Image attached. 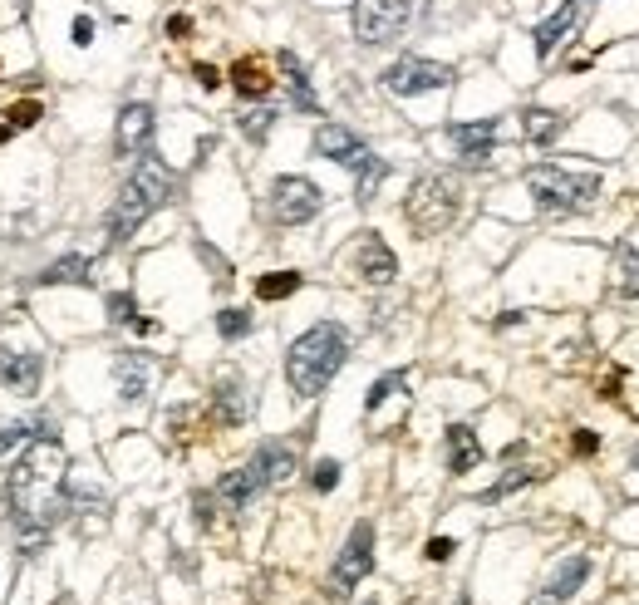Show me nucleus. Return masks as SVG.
<instances>
[{
	"mask_svg": "<svg viewBox=\"0 0 639 605\" xmlns=\"http://www.w3.org/2000/svg\"><path fill=\"white\" fill-rule=\"evenodd\" d=\"M64 478H69V458H64L55 433H40V438H30L20 448V458H15V468L5 478V507H10L15 551H25V556L45 551L55 522L69 512Z\"/></svg>",
	"mask_w": 639,
	"mask_h": 605,
	"instance_id": "obj_1",
	"label": "nucleus"
},
{
	"mask_svg": "<svg viewBox=\"0 0 639 605\" xmlns=\"http://www.w3.org/2000/svg\"><path fill=\"white\" fill-rule=\"evenodd\" d=\"M349 335L335 320H315L305 335H295L286 350V384L295 399H320L330 389V379L345 369Z\"/></svg>",
	"mask_w": 639,
	"mask_h": 605,
	"instance_id": "obj_2",
	"label": "nucleus"
},
{
	"mask_svg": "<svg viewBox=\"0 0 639 605\" xmlns=\"http://www.w3.org/2000/svg\"><path fill=\"white\" fill-rule=\"evenodd\" d=\"M177 192V173L158 158V153H138V163H133V173L128 182L118 187L114 207H109V242H128L158 207H168Z\"/></svg>",
	"mask_w": 639,
	"mask_h": 605,
	"instance_id": "obj_3",
	"label": "nucleus"
},
{
	"mask_svg": "<svg viewBox=\"0 0 639 605\" xmlns=\"http://www.w3.org/2000/svg\"><path fill=\"white\" fill-rule=\"evenodd\" d=\"M315 158L349 168V173H354V197H359V202H374L379 182L389 178V163H384L354 128H345V123H320V128H315Z\"/></svg>",
	"mask_w": 639,
	"mask_h": 605,
	"instance_id": "obj_4",
	"label": "nucleus"
},
{
	"mask_svg": "<svg viewBox=\"0 0 639 605\" xmlns=\"http://www.w3.org/2000/svg\"><path fill=\"white\" fill-rule=\"evenodd\" d=\"M458 212H463V187H458V178H448V173H423V178L408 187L404 217L418 237L448 232V227L458 222Z\"/></svg>",
	"mask_w": 639,
	"mask_h": 605,
	"instance_id": "obj_5",
	"label": "nucleus"
},
{
	"mask_svg": "<svg viewBox=\"0 0 639 605\" xmlns=\"http://www.w3.org/2000/svg\"><path fill=\"white\" fill-rule=\"evenodd\" d=\"M526 187H531V197H536L541 212H581V207H590L600 197V178L595 173L581 178V173H566L556 163L526 168Z\"/></svg>",
	"mask_w": 639,
	"mask_h": 605,
	"instance_id": "obj_6",
	"label": "nucleus"
},
{
	"mask_svg": "<svg viewBox=\"0 0 639 605\" xmlns=\"http://www.w3.org/2000/svg\"><path fill=\"white\" fill-rule=\"evenodd\" d=\"M413 15H418V0H354L349 25L359 45H394L404 40Z\"/></svg>",
	"mask_w": 639,
	"mask_h": 605,
	"instance_id": "obj_7",
	"label": "nucleus"
},
{
	"mask_svg": "<svg viewBox=\"0 0 639 605\" xmlns=\"http://www.w3.org/2000/svg\"><path fill=\"white\" fill-rule=\"evenodd\" d=\"M266 207H271V222L276 227H305V222H315L325 212V192L310 178H300V173H281V178L271 182Z\"/></svg>",
	"mask_w": 639,
	"mask_h": 605,
	"instance_id": "obj_8",
	"label": "nucleus"
},
{
	"mask_svg": "<svg viewBox=\"0 0 639 605\" xmlns=\"http://www.w3.org/2000/svg\"><path fill=\"white\" fill-rule=\"evenodd\" d=\"M369 571H374V527L369 522H354L349 542L335 556V571H330V601H345Z\"/></svg>",
	"mask_w": 639,
	"mask_h": 605,
	"instance_id": "obj_9",
	"label": "nucleus"
},
{
	"mask_svg": "<svg viewBox=\"0 0 639 605\" xmlns=\"http://www.w3.org/2000/svg\"><path fill=\"white\" fill-rule=\"evenodd\" d=\"M458 74L438 60H423V55H404L384 69V89L399 94V99H418V94H433V89H448Z\"/></svg>",
	"mask_w": 639,
	"mask_h": 605,
	"instance_id": "obj_10",
	"label": "nucleus"
},
{
	"mask_svg": "<svg viewBox=\"0 0 639 605\" xmlns=\"http://www.w3.org/2000/svg\"><path fill=\"white\" fill-rule=\"evenodd\" d=\"M354 271L369 286H389L399 276V256L389 251V242L379 232H359V242H354Z\"/></svg>",
	"mask_w": 639,
	"mask_h": 605,
	"instance_id": "obj_11",
	"label": "nucleus"
},
{
	"mask_svg": "<svg viewBox=\"0 0 639 605\" xmlns=\"http://www.w3.org/2000/svg\"><path fill=\"white\" fill-rule=\"evenodd\" d=\"M212 414H217V424H227V428H241L251 419V394H246V384H241L236 369H222L212 379Z\"/></svg>",
	"mask_w": 639,
	"mask_h": 605,
	"instance_id": "obj_12",
	"label": "nucleus"
},
{
	"mask_svg": "<svg viewBox=\"0 0 639 605\" xmlns=\"http://www.w3.org/2000/svg\"><path fill=\"white\" fill-rule=\"evenodd\" d=\"M153 109L148 104H123V114H118V128H114V148L118 158H138V153H148V143H153Z\"/></svg>",
	"mask_w": 639,
	"mask_h": 605,
	"instance_id": "obj_13",
	"label": "nucleus"
},
{
	"mask_svg": "<svg viewBox=\"0 0 639 605\" xmlns=\"http://www.w3.org/2000/svg\"><path fill=\"white\" fill-rule=\"evenodd\" d=\"M40 379H45V360H40L35 350H5V345H0V389L30 399V394L40 389Z\"/></svg>",
	"mask_w": 639,
	"mask_h": 605,
	"instance_id": "obj_14",
	"label": "nucleus"
},
{
	"mask_svg": "<svg viewBox=\"0 0 639 605\" xmlns=\"http://www.w3.org/2000/svg\"><path fill=\"white\" fill-rule=\"evenodd\" d=\"M581 20H585V5H581V0H566L561 10H551V15H546V20H541V25L531 30L536 60H551V55L561 50V40H566V35H571V30L581 25Z\"/></svg>",
	"mask_w": 639,
	"mask_h": 605,
	"instance_id": "obj_15",
	"label": "nucleus"
},
{
	"mask_svg": "<svg viewBox=\"0 0 639 605\" xmlns=\"http://www.w3.org/2000/svg\"><path fill=\"white\" fill-rule=\"evenodd\" d=\"M448 143L458 148L463 163H487L497 148V119H472V123H448Z\"/></svg>",
	"mask_w": 639,
	"mask_h": 605,
	"instance_id": "obj_16",
	"label": "nucleus"
},
{
	"mask_svg": "<svg viewBox=\"0 0 639 605\" xmlns=\"http://www.w3.org/2000/svg\"><path fill=\"white\" fill-rule=\"evenodd\" d=\"M114 379H118V399H123V404H138V399H148L153 360L138 355V350H118L114 355Z\"/></svg>",
	"mask_w": 639,
	"mask_h": 605,
	"instance_id": "obj_17",
	"label": "nucleus"
},
{
	"mask_svg": "<svg viewBox=\"0 0 639 605\" xmlns=\"http://www.w3.org/2000/svg\"><path fill=\"white\" fill-rule=\"evenodd\" d=\"M585 581H590V556H566L556 571H551V581H546V596H536L531 605H566L576 591H581Z\"/></svg>",
	"mask_w": 639,
	"mask_h": 605,
	"instance_id": "obj_18",
	"label": "nucleus"
},
{
	"mask_svg": "<svg viewBox=\"0 0 639 605\" xmlns=\"http://www.w3.org/2000/svg\"><path fill=\"white\" fill-rule=\"evenodd\" d=\"M261 492H266V483H261L256 463H246V468H232V473L217 483V502H222L227 512H246V507H251Z\"/></svg>",
	"mask_w": 639,
	"mask_h": 605,
	"instance_id": "obj_19",
	"label": "nucleus"
},
{
	"mask_svg": "<svg viewBox=\"0 0 639 605\" xmlns=\"http://www.w3.org/2000/svg\"><path fill=\"white\" fill-rule=\"evenodd\" d=\"M256 463V473H261V483L266 487H281V483H291L295 478V468H300V458H295V448L291 443H261V453L251 458Z\"/></svg>",
	"mask_w": 639,
	"mask_h": 605,
	"instance_id": "obj_20",
	"label": "nucleus"
},
{
	"mask_svg": "<svg viewBox=\"0 0 639 605\" xmlns=\"http://www.w3.org/2000/svg\"><path fill=\"white\" fill-rule=\"evenodd\" d=\"M35 281H40V286H94V261L79 256V251H69V256L50 261Z\"/></svg>",
	"mask_w": 639,
	"mask_h": 605,
	"instance_id": "obj_21",
	"label": "nucleus"
},
{
	"mask_svg": "<svg viewBox=\"0 0 639 605\" xmlns=\"http://www.w3.org/2000/svg\"><path fill=\"white\" fill-rule=\"evenodd\" d=\"M482 463V443H477V433H472V424H453L448 428V473H472Z\"/></svg>",
	"mask_w": 639,
	"mask_h": 605,
	"instance_id": "obj_22",
	"label": "nucleus"
},
{
	"mask_svg": "<svg viewBox=\"0 0 639 605\" xmlns=\"http://www.w3.org/2000/svg\"><path fill=\"white\" fill-rule=\"evenodd\" d=\"M281 64V74H286V84H291V104L295 109H305V114H320V99H315V89H310V74H305V64L295 60L291 50H281L276 55Z\"/></svg>",
	"mask_w": 639,
	"mask_h": 605,
	"instance_id": "obj_23",
	"label": "nucleus"
},
{
	"mask_svg": "<svg viewBox=\"0 0 639 605\" xmlns=\"http://www.w3.org/2000/svg\"><path fill=\"white\" fill-rule=\"evenodd\" d=\"M522 133H526V143H536V148H551L561 133H566V119L556 114V109H526L522 114Z\"/></svg>",
	"mask_w": 639,
	"mask_h": 605,
	"instance_id": "obj_24",
	"label": "nucleus"
},
{
	"mask_svg": "<svg viewBox=\"0 0 639 605\" xmlns=\"http://www.w3.org/2000/svg\"><path fill=\"white\" fill-rule=\"evenodd\" d=\"M232 84H236V94H241V99H266L276 79L266 74V64H261V60H236L232 64Z\"/></svg>",
	"mask_w": 639,
	"mask_h": 605,
	"instance_id": "obj_25",
	"label": "nucleus"
},
{
	"mask_svg": "<svg viewBox=\"0 0 639 605\" xmlns=\"http://www.w3.org/2000/svg\"><path fill=\"white\" fill-rule=\"evenodd\" d=\"M615 291L625 296V301H635L639 296V246H615Z\"/></svg>",
	"mask_w": 639,
	"mask_h": 605,
	"instance_id": "obj_26",
	"label": "nucleus"
},
{
	"mask_svg": "<svg viewBox=\"0 0 639 605\" xmlns=\"http://www.w3.org/2000/svg\"><path fill=\"white\" fill-rule=\"evenodd\" d=\"M236 128H241V133H246L251 143H266V138H271V128H276V109L256 99V104H251V109H246V114L236 119Z\"/></svg>",
	"mask_w": 639,
	"mask_h": 605,
	"instance_id": "obj_27",
	"label": "nucleus"
},
{
	"mask_svg": "<svg viewBox=\"0 0 639 605\" xmlns=\"http://www.w3.org/2000/svg\"><path fill=\"white\" fill-rule=\"evenodd\" d=\"M300 281H305L300 271H271V276L256 281V296H261V301H286V296L300 291Z\"/></svg>",
	"mask_w": 639,
	"mask_h": 605,
	"instance_id": "obj_28",
	"label": "nucleus"
},
{
	"mask_svg": "<svg viewBox=\"0 0 639 605\" xmlns=\"http://www.w3.org/2000/svg\"><path fill=\"white\" fill-rule=\"evenodd\" d=\"M536 478H541V468H512V473H507V478H497V483L487 487V492H482V497H477V502H502V497H512V492H517V487L536 483Z\"/></svg>",
	"mask_w": 639,
	"mask_h": 605,
	"instance_id": "obj_29",
	"label": "nucleus"
},
{
	"mask_svg": "<svg viewBox=\"0 0 639 605\" xmlns=\"http://www.w3.org/2000/svg\"><path fill=\"white\" fill-rule=\"evenodd\" d=\"M404 384H408L404 369H389L384 379H374V384H369V394H364V414H374V409H379V404H384L394 389H404Z\"/></svg>",
	"mask_w": 639,
	"mask_h": 605,
	"instance_id": "obj_30",
	"label": "nucleus"
},
{
	"mask_svg": "<svg viewBox=\"0 0 639 605\" xmlns=\"http://www.w3.org/2000/svg\"><path fill=\"white\" fill-rule=\"evenodd\" d=\"M217 330H222V340H246V335H251V310L227 305V310L217 315Z\"/></svg>",
	"mask_w": 639,
	"mask_h": 605,
	"instance_id": "obj_31",
	"label": "nucleus"
},
{
	"mask_svg": "<svg viewBox=\"0 0 639 605\" xmlns=\"http://www.w3.org/2000/svg\"><path fill=\"white\" fill-rule=\"evenodd\" d=\"M104 310H109L114 325H133V320H138V301H133L128 291H114V296L104 301Z\"/></svg>",
	"mask_w": 639,
	"mask_h": 605,
	"instance_id": "obj_32",
	"label": "nucleus"
},
{
	"mask_svg": "<svg viewBox=\"0 0 639 605\" xmlns=\"http://www.w3.org/2000/svg\"><path fill=\"white\" fill-rule=\"evenodd\" d=\"M310 483H315V492H335L340 487V463L335 458H320L315 473H310Z\"/></svg>",
	"mask_w": 639,
	"mask_h": 605,
	"instance_id": "obj_33",
	"label": "nucleus"
},
{
	"mask_svg": "<svg viewBox=\"0 0 639 605\" xmlns=\"http://www.w3.org/2000/svg\"><path fill=\"white\" fill-rule=\"evenodd\" d=\"M40 119V104H20V109H10V128H30V123Z\"/></svg>",
	"mask_w": 639,
	"mask_h": 605,
	"instance_id": "obj_34",
	"label": "nucleus"
},
{
	"mask_svg": "<svg viewBox=\"0 0 639 605\" xmlns=\"http://www.w3.org/2000/svg\"><path fill=\"white\" fill-rule=\"evenodd\" d=\"M453 551H458V542H453V537H433V542H428V561H448Z\"/></svg>",
	"mask_w": 639,
	"mask_h": 605,
	"instance_id": "obj_35",
	"label": "nucleus"
},
{
	"mask_svg": "<svg viewBox=\"0 0 639 605\" xmlns=\"http://www.w3.org/2000/svg\"><path fill=\"white\" fill-rule=\"evenodd\" d=\"M74 45H94V20L89 15H74Z\"/></svg>",
	"mask_w": 639,
	"mask_h": 605,
	"instance_id": "obj_36",
	"label": "nucleus"
},
{
	"mask_svg": "<svg viewBox=\"0 0 639 605\" xmlns=\"http://www.w3.org/2000/svg\"><path fill=\"white\" fill-rule=\"evenodd\" d=\"M595 448H600V438H595L590 428H581V433H576V453H581V458H590Z\"/></svg>",
	"mask_w": 639,
	"mask_h": 605,
	"instance_id": "obj_37",
	"label": "nucleus"
},
{
	"mask_svg": "<svg viewBox=\"0 0 639 605\" xmlns=\"http://www.w3.org/2000/svg\"><path fill=\"white\" fill-rule=\"evenodd\" d=\"M197 84H202V89H217V84H222V74H217L212 64H197Z\"/></svg>",
	"mask_w": 639,
	"mask_h": 605,
	"instance_id": "obj_38",
	"label": "nucleus"
},
{
	"mask_svg": "<svg viewBox=\"0 0 639 605\" xmlns=\"http://www.w3.org/2000/svg\"><path fill=\"white\" fill-rule=\"evenodd\" d=\"M168 35H173V40L192 35V20H187V15H168Z\"/></svg>",
	"mask_w": 639,
	"mask_h": 605,
	"instance_id": "obj_39",
	"label": "nucleus"
},
{
	"mask_svg": "<svg viewBox=\"0 0 639 605\" xmlns=\"http://www.w3.org/2000/svg\"><path fill=\"white\" fill-rule=\"evenodd\" d=\"M10 133H15V128H10V123H0V143H5V138H10Z\"/></svg>",
	"mask_w": 639,
	"mask_h": 605,
	"instance_id": "obj_40",
	"label": "nucleus"
},
{
	"mask_svg": "<svg viewBox=\"0 0 639 605\" xmlns=\"http://www.w3.org/2000/svg\"><path fill=\"white\" fill-rule=\"evenodd\" d=\"M635 473H639V448H635Z\"/></svg>",
	"mask_w": 639,
	"mask_h": 605,
	"instance_id": "obj_41",
	"label": "nucleus"
},
{
	"mask_svg": "<svg viewBox=\"0 0 639 605\" xmlns=\"http://www.w3.org/2000/svg\"><path fill=\"white\" fill-rule=\"evenodd\" d=\"M369 605H374V601H369Z\"/></svg>",
	"mask_w": 639,
	"mask_h": 605,
	"instance_id": "obj_42",
	"label": "nucleus"
}]
</instances>
